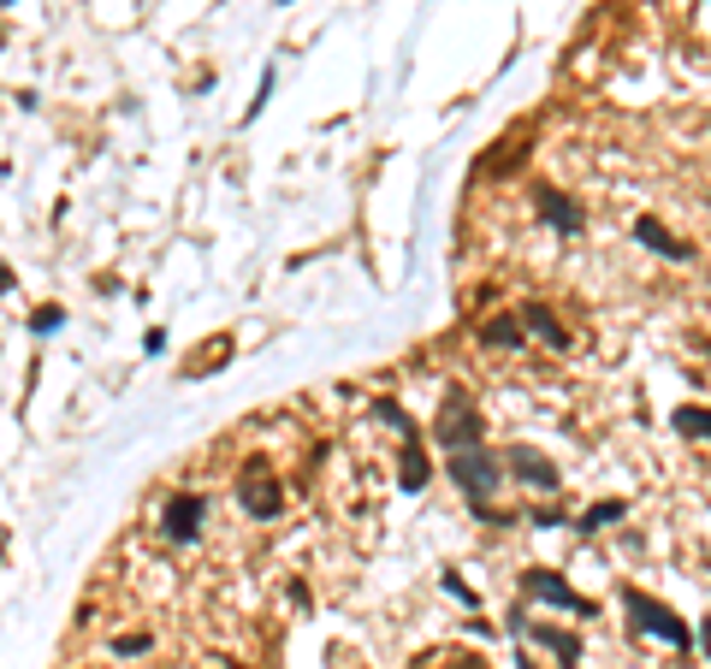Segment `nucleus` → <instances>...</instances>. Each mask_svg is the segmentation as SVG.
Listing matches in <instances>:
<instances>
[{
	"mask_svg": "<svg viewBox=\"0 0 711 669\" xmlns=\"http://www.w3.org/2000/svg\"><path fill=\"white\" fill-rule=\"evenodd\" d=\"M511 474L504 469V457H492L486 445H474V450H451V480H457V492L474 504V510H486V498L498 492V480Z\"/></svg>",
	"mask_w": 711,
	"mask_h": 669,
	"instance_id": "f257e3e1",
	"label": "nucleus"
},
{
	"mask_svg": "<svg viewBox=\"0 0 711 669\" xmlns=\"http://www.w3.org/2000/svg\"><path fill=\"white\" fill-rule=\"evenodd\" d=\"M622 610L634 616V628H641V634H658L664 646H688V622H681L676 610H664L658 599H646V592L629 587V592H622Z\"/></svg>",
	"mask_w": 711,
	"mask_h": 669,
	"instance_id": "f03ea898",
	"label": "nucleus"
},
{
	"mask_svg": "<svg viewBox=\"0 0 711 669\" xmlns=\"http://www.w3.org/2000/svg\"><path fill=\"white\" fill-rule=\"evenodd\" d=\"M481 432H486L481 410H474L462 391H451V397H445V410H439V445L445 450H474V445H481Z\"/></svg>",
	"mask_w": 711,
	"mask_h": 669,
	"instance_id": "7ed1b4c3",
	"label": "nucleus"
},
{
	"mask_svg": "<svg viewBox=\"0 0 711 669\" xmlns=\"http://www.w3.org/2000/svg\"><path fill=\"white\" fill-rule=\"evenodd\" d=\"M521 587H528L540 604H551V610H570V616H593V599H582V592H575L558 569H521Z\"/></svg>",
	"mask_w": 711,
	"mask_h": 669,
	"instance_id": "20e7f679",
	"label": "nucleus"
},
{
	"mask_svg": "<svg viewBox=\"0 0 711 669\" xmlns=\"http://www.w3.org/2000/svg\"><path fill=\"white\" fill-rule=\"evenodd\" d=\"M504 469H511L516 486H534V492H558V486H563V480H558V462L540 457L534 445H511V450H504Z\"/></svg>",
	"mask_w": 711,
	"mask_h": 669,
	"instance_id": "39448f33",
	"label": "nucleus"
},
{
	"mask_svg": "<svg viewBox=\"0 0 711 669\" xmlns=\"http://www.w3.org/2000/svg\"><path fill=\"white\" fill-rule=\"evenodd\" d=\"M167 540L172 545H196V533H202V521H208V498L202 492H179V498H167Z\"/></svg>",
	"mask_w": 711,
	"mask_h": 669,
	"instance_id": "423d86ee",
	"label": "nucleus"
},
{
	"mask_svg": "<svg viewBox=\"0 0 711 669\" xmlns=\"http://www.w3.org/2000/svg\"><path fill=\"white\" fill-rule=\"evenodd\" d=\"M238 498H243V510H250L255 521H261V516H279V510H285V492L273 486V474L261 469V462H250V469L238 474Z\"/></svg>",
	"mask_w": 711,
	"mask_h": 669,
	"instance_id": "0eeeda50",
	"label": "nucleus"
},
{
	"mask_svg": "<svg viewBox=\"0 0 711 669\" xmlns=\"http://www.w3.org/2000/svg\"><path fill=\"white\" fill-rule=\"evenodd\" d=\"M516 634L521 639H540V646L551 651V658H558L563 669H575L582 664V639L575 634H563V628H546V622H516Z\"/></svg>",
	"mask_w": 711,
	"mask_h": 669,
	"instance_id": "6e6552de",
	"label": "nucleus"
},
{
	"mask_svg": "<svg viewBox=\"0 0 711 669\" xmlns=\"http://www.w3.org/2000/svg\"><path fill=\"white\" fill-rule=\"evenodd\" d=\"M540 214H546V226L551 231H563V238H575V231H582V201H570L563 191H540Z\"/></svg>",
	"mask_w": 711,
	"mask_h": 669,
	"instance_id": "1a4fd4ad",
	"label": "nucleus"
},
{
	"mask_svg": "<svg viewBox=\"0 0 711 669\" xmlns=\"http://www.w3.org/2000/svg\"><path fill=\"white\" fill-rule=\"evenodd\" d=\"M634 238H641L652 255H664V261H688V255H693L688 243H681V238H670V231H664L658 220H652V214H641V220H634Z\"/></svg>",
	"mask_w": 711,
	"mask_h": 669,
	"instance_id": "9d476101",
	"label": "nucleus"
},
{
	"mask_svg": "<svg viewBox=\"0 0 711 669\" xmlns=\"http://www.w3.org/2000/svg\"><path fill=\"white\" fill-rule=\"evenodd\" d=\"M521 326H528V332H540V338L551 344V350H570V332L558 326V314H546V302H528V309H521Z\"/></svg>",
	"mask_w": 711,
	"mask_h": 669,
	"instance_id": "9b49d317",
	"label": "nucleus"
},
{
	"mask_svg": "<svg viewBox=\"0 0 711 669\" xmlns=\"http://www.w3.org/2000/svg\"><path fill=\"white\" fill-rule=\"evenodd\" d=\"M481 344H492V350H521V314H498L481 326Z\"/></svg>",
	"mask_w": 711,
	"mask_h": 669,
	"instance_id": "f8f14e48",
	"label": "nucleus"
},
{
	"mask_svg": "<svg viewBox=\"0 0 711 669\" xmlns=\"http://www.w3.org/2000/svg\"><path fill=\"white\" fill-rule=\"evenodd\" d=\"M403 492H421V486H427V457H421V445L415 439H403Z\"/></svg>",
	"mask_w": 711,
	"mask_h": 669,
	"instance_id": "ddd939ff",
	"label": "nucleus"
},
{
	"mask_svg": "<svg viewBox=\"0 0 711 669\" xmlns=\"http://www.w3.org/2000/svg\"><path fill=\"white\" fill-rule=\"evenodd\" d=\"M676 432H688V439H706V445H711V410H700V403H681V410H676Z\"/></svg>",
	"mask_w": 711,
	"mask_h": 669,
	"instance_id": "4468645a",
	"label": "nucleus"
},
{
	"mask_svg": "<svg viewBox=\"0 0 711 669\" xmlns=\"http://www.w3.org/2000/svg\"><path fill=\"white\" fill-rule=\"evenodd\" d=\"M622 516H629V504H622V498H605V504H593V510L582 516V533L605 528V521H622Z\"/></svg>",
	"mask_w": 711,
	"mask_h": 669,
	"instance_id": "2eb2a0df",
	"label": "nucleus"
},
{
	"mask_svg": "<svg viewBox=\"0 0 711 669\" xmlns=\"http://www.w3.org/2000/svg\"><path fill=\"white\" fill-rule=\"evenodd\" d=\"M374 415H380V420H391V427H398V432H403V439H415V427H410V415H403V410H398V403H391V397H380V403H374Z\"/></svg>",
	"mask_w": 711,
	"mask_h": 669,
	"instance_id": "dca6fc26",
	"label": "nucleus"
},
{
	"mask_svg": "<svg viewBox=\"0 0 711 669\" xmlns=\"http://www.w3.org/2000/svg\"><path fill=\"white\" fill-rule=\"evenodd\" d=\"M31 326H36V332H60V326H66V314H60V309H36Z\"/></svg>",
	"mask_w": 711,
	"mask_h": 669,
	"instance_id": "f3484780",
	"label": "nucleus"
},
{
	"mask_svg": "<svg viewBox=\"0 0 711 669\" xmlns=\"http://www.w3.org/2000/svg\"><path fill=\"white\" fill-rule=\"evenodd\" d=\"M445 592H451V599H457V604H474V592H469V587H462V580H451V575H445Z\"/></svg>",
	"mask_w": 711,
	"mask_h": 669,
	"instance_id": "a211bd4d",
	"label": "nucleus"
},
{
	"mask_svg": "<svg viewBox=\"0 0 711 669\" xmlns=\"http://www.w3.org/2000/svg\"><path fill=\"white\" fill-rule=\"evenodd\" d=\"M700 646H706V658H711V616L700 622Z\"/></svg>",
	"mask_w": 711,
	"mask_h": 669,
	"instance_id": "6ab92c4d",
	"label": "nucleus"
},
{
	"mask_svg": "<svg viewBox=\"0 0 711 669\" xmlns=\"http://www.w3.org/2000/svg\"><path fill=\"white\" fill-rule=\"evenodd\" d=\"M516 669H534V664H528V658H516Z\"/></svg>",
	"mask_w": 711,
	"mask_h": 669,
	"instance_id": "aec40b11",
	"label": "nucleus"
},
{
	"mask_svg": "<svg viewBox=\"0 0 711 669\" xmlns=\"http://www.w3.org/2000/svg\"><path fill=\"white\" fill-rule=\"evenodd\" d=\"M7 7H12V0H7Z\"/></svg>",
	"mask_w": 711,
	"mask_h": 669,
	"instance_id": "412c9836",
	"label": "nucleus"
}]
</instances>
